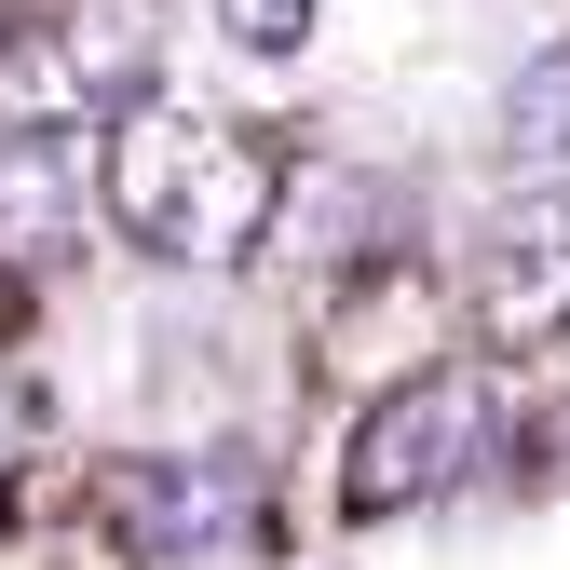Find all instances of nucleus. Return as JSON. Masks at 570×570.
<instances>
[{
	"mask_svg": "<svg viewBox=\"0 0 570 570\" xmlns=\"http://www.w3.org/2000/svg\"><path fill=\"white\" fill-rule=\"evenodd\" d=\"M109 218H122V245L218 272L285 218V164H272V136H232L177 96H122L109 109Z\"/></svg>",
	"mask_w": 570,
	"mask_h": 570,
	"instance_id": "nucleus-1",
	"label": "nucleus"
},
{
	"mask_svg": "<svg viewBox=\"0 0 570 570\" xmlns=\"http://www.w3.org/2000/svg\"><path fill=\"white\" fill-rule=\"evenodd\" d=\"M489 449H503V394H489V367H407V381L340 435V517H421V503L462 489Z\"/></svg>",
	"mask_w": 570,
	"mask_h": 570,
	"instance_id": "nucleus-2",
	"label": "nucleus"
},
{
	"mask_svg": "<svg viewBox=\"0 0 570 570\" xmlns=\"http://www.w3.org/2000/svg\"><path fill=\"white\" fill-rule=\"evenodd\" d=\"M122 96H150V28L136 14H96V0H0V122L14 136L109 122Z\"/></svg>",
	"mask_w": 570,
	"mask_h": 570,
	"instance_id": "nucleus-3",
	"label": "nucleus"
},
{
	"mask_svg": "<svg viewBox=\"0 0 570 570\" xmlns=\"http://www.w3.org/2000/svg\"><path fill=\"white\" fill-rule=\"evenodd\" d=\"M109 530L150 557V570L232 557V543L258 530V462H245V449H164V462H122V475H109Z\"/></svg>",
	"mask_w": 570,
	"mask_h": 570,
	"instance_id": "nucleus-4",
	"label": "nucleus"
},
{
	"mask_svg": "<svg viewBox=\"0 0 570 570\" xmlns=\"http://www.w3.org/2000/svg\"><path fill=\"white\" fill-rule=\"evenodd\" d=\"M475 326H489V340H517V353L570 326V190L503 204V232L475 245Z\"/></svg>",
	"mask_w": 570,
	"mask_h": 570,
	"instance_id": "nucleus-5",
	"label": "nucleus"
},
{
	"mask_svg": "<svg viewBox=\"0 0 570 570\" xmlns=\"http://www.w3.org/2000/svg\"><path fill=\"white\" fill-rule=\"evenodd\" d=\"M503 150H517L530 177H557V164H570V41L517 68V96H503Z\"/></svg>",
	"mask_w": 570,
	"mask_h": 570,
	"instance_id": "nucleus-6",
	"label": "nucleus"
},
{
	"mask_svg": "<svg viewBox=\"0 0 570 570\" xmlns=\"http://www.w3.org/2000/svg\"><path fill=\"white\" fill-rule=\"evenodd\" d=\"M68 218V177H55V136H14L0 122V245H28Z\"/></svg>",
	"mask_w": 570,
	"mask_h": 570,
	"instance_id": "nucleus-7",
	"label": "nucleus"
},
{
	"mask_svg": "<svg viewBox=\"0 0 570 570\" xmlns=\"http://www.w3.org/2000/svg\"><path fill=\"white\" fill-rule=\"evenodd\" d=\"M218 28H232V55H299L313 0H218Z\"/></svg>",
	"mask_w": 570,
	"mask_h": 570,
	"instance_id": "nucleus-8",
	"label": "nucleus"
},
{
	"mask_svg": "<svg viewBox=\"0 0 570 570\" xmlns=\"http://www.w3.org/2000/svg\"><path fill=\"white\" fill-rule=\"evenodd\" d=\"M28 449H41V394H28V381H0V503L28 489Z\"/></svg>",
	"mask_w": 570,
	"mask_h": 570,
	"instance_id": "nucleus-9",
	"label": "nucleus"
},
{
	"mask_svg": "<svg viewBox=\"0 0 570 570\" xmlns=\"http://www.w3.org/2000/svg\"><path fill=\"white\" fill-rule=\"evenodd\" d=\"M543 449H557V462H570V407H557V421H543Z\"/></svg>",
	"mask_w": 570,
	"mask_h": 570,
	"instance_id": "nucleus-10",
	"label": "nucleus"
}]
</instances>
